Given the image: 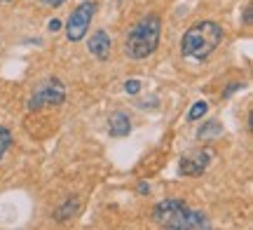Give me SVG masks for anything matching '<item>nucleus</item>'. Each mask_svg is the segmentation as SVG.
Segmentation results:
<instances>
[{
    "instance_id": "obj_11",
    "label": "nucleus",
    "mask_w": 253,
    "mask_h": 230,
    "mask_svg": "<svg viewBox=\"0 0 253 230\" xmlns=\"http://www.w3.org/2000/svg\"><path fill=\"white\" fill-rule=\"evenodd\" d=\"M207 113H209V103L204 101V99H199V101L192 103V108L188 111V122H197V120H202Z\"/></svg>"
},
{
    "instance_id": "obj_18",
    "label": "nucleus",
    "mask_w": 253,
    "mask_h": 230,
    "mask_svg": "<svg viewBox=\"0 0 253 230\" xmlns=\"http://www.w3.org/2000/svg\"><path fill=\"white\" fill-rule=\"evenodd\" d=\"M138 193H141V195L150 193V185H148V184H138Z\"/></svg>"
},
{
    "instance_id": "obj_19",
    "label": "nucleus",
    "mask_w": 253,
    "mask_h": 230,
    "mask_svg": "<svg viewBox=\"0 0 253 230\" xmlns=\"http://www.w3.org/2000/svg\"><path fill=\"white\" fill-rule=\"evenodd\" d=\"M2 2H12V0H2Z\"/></svg>"
},
{
    "instance_id": "obj_6",
    "label": "nucleus",
    "mask_w": 253,
    "mask_h": 230,
    "mask_svg": "<svg viewBox=\"0 0 253 230\" xmlns=\"http://www.w3.org/2000/svg\"><path fill=\"white\" fill-rule=\"evenodd\" d=\"M209 162H211V153L207 150H190L181 157V165H178V174L183 176H199L207 172Z\"/></svg>"
},
{
    "instance_id": "obj_13",
    "label": "nucleus",
    "mask_w": 253,
    "mask_h": 230,
    "mask_svg": "<svg viewBox=\"0 0 253 230\" xmlns=\"http://www.w3.org/2000/svg\"><path fill=\"white\" fill-rule=\"evenodd\" d=\"M125 92L131 94V96H134V94H138V92H141V80H136V78L126 80V83H125Z\"/></svg>"
},
{
    "instance_id": "obj_10",
    "label": "nucleus",
    "mask_w": 253,
    "mask_h": 230,
    "mask_svg": "<svg viewBox=\"0 0 253 230\" xmlns=\"http://www.w3.org/2000/svg\"><path fill=\"white\" fill-rule=\"evenodd\" d=\"M78 212H80V200H78V197H68V200H66V204H63L61 209L56 212V219H59V221H66V219L75 216Z\"/></svg>"
},
{
    "instance_id": "obj_7",
    "label": "nucleus",
    "mask_w": 253,
    "mask_h": 230,
    "mask_svg": "<svg viewBox=\"0 0 253 230\" xmlns=\"http://www.w3.org/2000/svg\"><path fill=\"white\" fill-rule=\"evenodd\" d=\"M110 47H113V40L110 36L103 31V28H96L94 33H91L89 43H87V49H89V54H94L99 61H108L110 56Z\"/></svg>"
},
{
    "instance_id": "obj_17",
    "label": "nucleus",
    "mask_w": 253,
    "mask_h": 230,
    "mask_svg": "<svg viewBox=\"0 0 253 230\" xmlns=\"http://www.w3.org/2000/svg\"><path fill=\"white\" fill-rule=\"evenodd\" d=\"M244 24H246V26H251V7L244 9Z\"/></svg>"
},
{
    "instance_id": "obj_12",
    "label": "nucleus",
    "mask_w": 253,
    "mask_h": 230,
    "mask_svg": "<svg viewBox=\"0 0 253 230\" xmlns=\"http://www.w3.org/2000/svg\"><path fill=\"white\" fill-rule=\"evenodd\" d=\"M9 146H12V132L7 127H0V162H2L5 153L9 150Z\"/></svg>"
},
{
    "instance_id": "obj_4",
    "label": "nucleus",
    "mask_w": 253,
    "mask_h": 230,
    "mask_svg": "<svg viewBox=\"0 0 253 230\" xmlns=\"http://www.w3.org/2000/svg\"><path fill=\"white\" fill-rule=\"evenodd\" d=\"M63 101H66V87H63V83L56 80V78H49V80L38 85L36 92L31 94L28 111H40V108H47V106H61Z\"/></svg>"
},
{
    "instance_id": "obj_3",
    "label": "nucleus",
    "mask_w": 253,
    "mask_h": 230,
    "mask_svg": "<svg viewBox=\"0 0 253 230\" xmlns=\"http://www.w3.org/2000/svg\"><path fill=\"white\" fill-rule=\"evenodd\" d=\"M153 219L155 223H160L164 228H211L207 214L192 212L178 197H167L155 204Z\"/></svg>"
},
{
    "instance_id": "obj_1",
    "label": "nucleus",
    "mask_w": 253,
    "mask_h": 230,
    "mask_svg": "<svg viewBox=\"0 0 253 230\" xmlns=\"http://www.w3.org/2000/svg\"><path fill=\"white\" fill-rule=\"evenodd\" d=\"M160 38H162V19L157 14H145L141 21H136L129 28V33L125 38V54L134 61L148 59L150 54L157 52Z\"/></svg>"
},
{
    "instance_id": "obj_5",
    "label": "nucleus",
    "mask_w": 253,
    "mask_h": 230,
    "mask_svg": "<svg viewBox=\"0 0 253 230\" xmlns=\"http://www.w3.org/2000/svg\"><path fill=\"white\" fill-rule=\"evenodd\" d=\"M96 14V0H84L71 12L68 24H66V38L71 43H80L87 36V31L91 26V19Z\"/></svg>"
},
{
    "instance_id": "obj_8",
    "label": "nucleus",
    "mask_w": 253,
    "mask_h": 230,
    "mask_svg": "<svg viewBox=\"0 0 253 230\" xmlns=\"http://www.w3.org/2000/svg\"><path fill=\"white\" fill-rule=\"evenodd\" d=\"M108 132H110V137H115V138L129 137L131 134V120H129V115L125 111H115L108 118Z\"/></svg>"
},
{
    "instance_id": "obj_15",
    "label": "nucleus",
    "mask_w": 253,
    "mask_h": 230,
    "mask_svg": "<svg viewBox=\"0 0 253 230\" xmlns=\"http://www.w3.org/2000/svg\"><path fill=\"white\" fill-rule=\"evenodd\" d=\"M244 87V83H230V87H227L225 92H223V96H230L232 92H237V90H242Z\"/></svg>"
},
{
    "instance_id": "obj_14",
    "label": "nucleus",
    "mask_w": 253,
    "mask_h": 230,
    "mask_svg": "<svg viewBox=\"0 0 253 230\" xmlns=\"http://www.w3.org/2000/svg\"><path fill=\"white\" fill-rule=\"evenodd\" d=\"M47 31H49V33H59V31H61V21H59V19H49Z\"/></svg>"
},
{
    "instance_id": "obj_9",
    "label": "nucleus",
    "mask_w": 253,
    "mask_h": 230,
    "mask_svg": "<svg viewBox=\"0 0 253 230\" xmlns=\"http://www.w3.org/2000/svg\"><path fill=\"white\" fill-rule=\"evenodd\" d=\"M220 134H223V125H220L218 120H209L204 127H199L197 138L199 141H213V138L220 137Z\"/></svg>"
},
{
    "instance_id": "obj_16",
    "label": "nucleus",
    "mask_w": 253,
    "mask_h": 230,
    "mask_svg": "<svg viewBox=\"0 0 253 230\" xmlns=\"http://www.w3.org/2000/svg\"><path fill=\"white\" fill-rule=\"evenodd\" d=\"M45 5H49V7H59V5H63L66 0H42Z\"/></svg>"
},
{
    "instance_id": "obj_2",
    "label": "nucleus",
    "mask_w": 253,
    "mask_h": 230,
    "mask_svg": "<svg viewBox=\"0 0 253 230\" xmlns=\"http://www.w3.org/2000/svg\"><path fill=\"white\" fill-rule=\"evenodd\" d=\"M223 40V28L216 21H199L195 26H190L181 38V52L188 59L204 61L216 52V47Z\"/></svg>"
}]
</instances>
